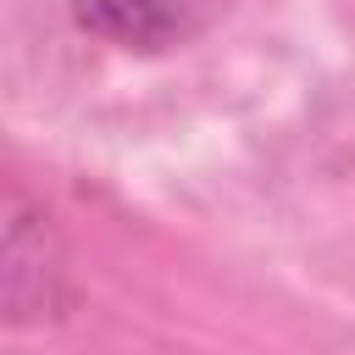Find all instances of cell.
I'll return each instance as SVG.
<instances>
[{
	"mask_svg": "<svg viewBox=\"0 0 355 355\" xmlns=\"http://www.w3.org/2000/svg\"><path fill=\"white\" fill-rule=\"evenodd\" d=\"M0 288H6V322L28 327L67 311V255L50 227V216L11 189L6 205V244H0Z\"/></svg>",
	"mask_w": 355,
	"mask_h": 355,
	"instance_id": "obj_1",
	"label": "cell"
},
{
	"mask_svg": "<svg viewBox=\"0 0 355 355\" xmlns=\"http://www.w3.org/2000/svg\"><path fill=\"white\" fill-rule=\"evenodd\" d=\"M227 11L233 0H78L72 6L78 28L100 33L116 50H139V55L178 50L200 39L205 28H216Z\"/></svg>",
	"mask_w": 355,
	"mask_h": 355,
	"instance_id": "obj_2",
	"label": "cell"
}]
</instances>
